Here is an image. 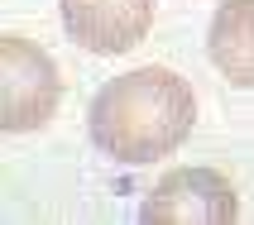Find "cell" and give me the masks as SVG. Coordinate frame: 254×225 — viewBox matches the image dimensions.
<instances>
[{
    "label": "cell",
    "instance_id": "6da1fadb",
    "mask_svg": "<svg viewBox=\"0 0 254 225\" xmlns=\"http://www.w3.org/2000/svg\"><path fill=\"white\" fill-rule=\"evenodd\" d=\"M197 125V96L187 77L168 67H139L120 72L91 96L86 129L106 158L144 168L158 158L178 154Z\"/></svg>",
    "mask_w": 254,
    "mask_h": 225
},
{
    "label": "cell",
    "instance_id": "7a4b0ae2",
    "mask_svg": "<svg viewBox=\"0 0 254 225\" xmlns=\"http://www.w3.org/2000/svg\"><path fill=\"white\" fill-rule=\"evenodd\" d=\"M63 101V72L34 39H0V125L5 134L43 129Z\"/></svg>",
    "mask_w": 254,
    "mask_h": 225
},
{
    "label": "cell",
    "instance_id": "3957f363",
    "mask_svg": "<svg viewBox=\"0 0 254 225\" xmlns=\"http://www.w3.org/2000/svg\"><path fill=\"white\" fill-rule=\"evenodd\" d=\"M139 221L144 225H235L240 197H235V182L216 168H173L144 197Z\"/></svg>",
    "mask_w": 254,
    "mask_h": 225
},
{
    "label": "cell",
    "instance_id": "277c9868",
    "mask_svg": "<svg viewBox=\"0 0 254 225\" xmlns=\"http://www.w3.org/2000/svg\"><path fill=\"white\" fill-rule=\"evenodd\" d=\"M58 5L67 39L101 57L129 53L154 29V0H58Z\"/></svg>",
    "mask_w": 254,
    "mask_h": 225
},
{
    "label": "cell",
    "instance_id": "5b68a950",
    "mask_svg": "<svg viewBox=\"0 0 254 225\" xmlns=\"http://www.w3.org/2000/svg\"><path fill=\"white\" fill-rule=\"evenodd\" d=\"M206 53H211V67L230 86L254 91V0L216 5L211 29H206Z\"/></svg>",
    "mask_w": 254,
    "mask_h": 225
}]
</instances>
